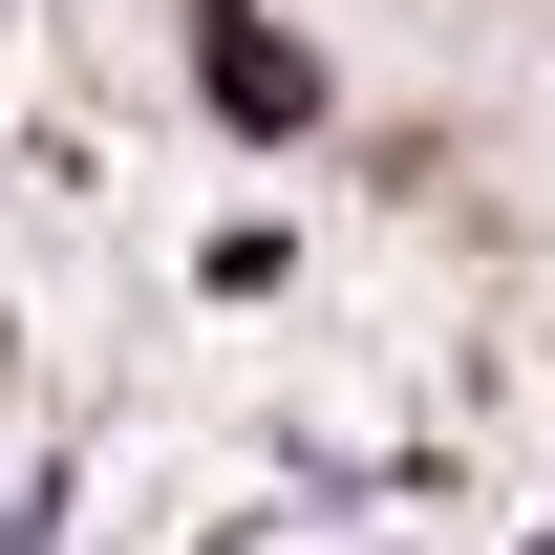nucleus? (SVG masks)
<instances>
[{
  "mask_svg": "<svg viewBox=\"0 0 555 555\" xmlns=\"http://www.w3.org/2000/svg\"><path fill=\"white\" fill-rule=\"evenodd\" d=\"M214 107H235V129H299V107H321V65H299V43H257V22L214 0Z\"/></svg>",
  "mask_w": 555,
  "mask_h": 555,
  "instance_id": "1",
  "label": "nucleus"
}]
</instances>
